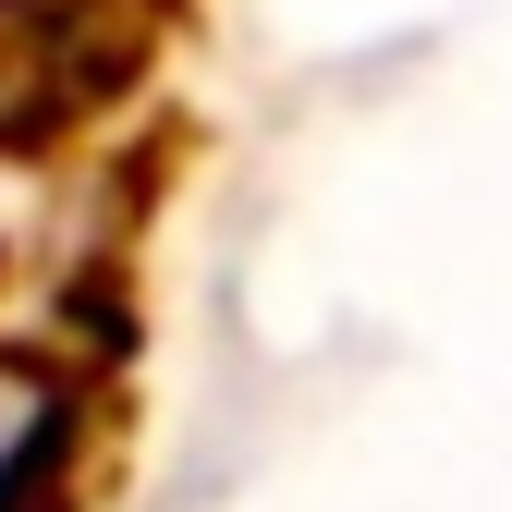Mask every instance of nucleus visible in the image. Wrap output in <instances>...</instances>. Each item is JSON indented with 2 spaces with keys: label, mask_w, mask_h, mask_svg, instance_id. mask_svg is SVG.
I'll return each mask as SVG.
<instances>
[{
  "label": "nucleus",
  "mask_w": 512,
  "mask_h": 512,
  "mask_svg": "<svg viewBox=\"0 0 512 512\" xmlns=\"http://www.w3.org/2000/svg\"><path fill=\"white\" fill-rule=\"evenodd\" d=\"M25 476H37V415H13V403H0V512L25 500Z\"/></svg>",
  "instance_id": "1"
}]
</instances>
